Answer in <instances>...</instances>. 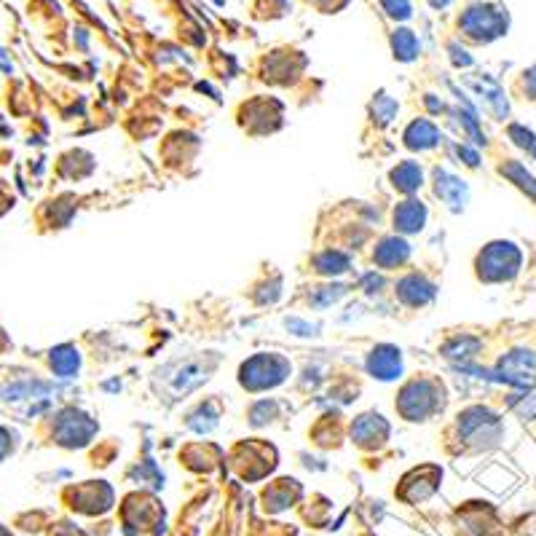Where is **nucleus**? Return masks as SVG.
I'll list each match as a JSON object with an SVG mask.
<instances>
[{
	"label": "nucleus",
	"instance_id": "f257e3e1",
	"mask_svg": "<svg viewBox=\"0 0 536 536\" xmlns=\"http://www.w3.org/2000/svg\"><path fill=\"white\" fill-rule=\"evenodd\" d=\"M461 27L472 41H494L507 30V11L499 6H488V3L469 6L467 14L461 17Z\"/></svg>",
	"mask_w": 536,
	"mask_h": 536
},
{
	"label": "nucleus",
	"instance_id": "f03ea898",
	"mask_svg": "<svg viewBox=\"0 0 536 536\" xmlns=\"http://www.w3.org/2000/svg\"><path fill=\"white\" fill-rule=\"evenodd\" d=\"M518 250L510 242H496L488 244V250L478 258V274L480 277L491 279V282H502L510 279L518 268Z\"/></svg>",
	"mask_w": 536,
	"mask_h": 536
},
{
	"label": "nucleus",
	"instance_id": "7ed1b4c3",
	"mask_svg": "<svg viewBox=\"0 0 536 536\" xmlns=\"http://www.w3.org/2000/svg\"><path fill=\"white\" fill-rule=\"evenodd\" d=\"M424 207H419L416 201H408V204H402L400 210L394 212V223L405 231H419L421 223H424Z\"/></svg>",
	"mask_w": 536,
	"mask_h": 536
},
{
	"label": "nucleus",
	"instance_id": "20e7f679",
	"mask_svg": "<svg viewBox=\"0 0 536 536\" xmlns=\"http://www.w3.org/2000/svg\"><path fill=\"white\" fill-rule=\"evenodd\" d=\"M370 370H373L378 378H394V373H400V352H392L389 354V360H386L384 349H378L376 357H370Z\"/></svg>",
	"mask_w": 536,
	"mask_h": 536
},
{
	"label": "nucleus",
	"instance_id": "39448f33",
	"mask_svg": "<svg viewBox=\"0 0 536 536\" xmlns=\"http://www.w3.org/2000/svg\"><path fill=\"white\" fill-rule=\"evenodd\" d=\"M394 51H397L402 59L413 57V51H416V41H413L411 30H400V33L394 35Z\"/></svg>",
	"mask_w": 536,
	"mask_h": 536
},
{
	"label": "nucleus",
	"instance_id": "423d86ee",
	"mask_svg": "<svg viewBox=\"0 0 536 536\" xmlns=\"http://www.w3.org/2000/svg\"><path fill=\"white\" fill-rule=\"evenodd\" d=\"M14 448H17V435H14L11 429L0 427V461L9 459Z\"/></svg>",
	"mask_w": 536,
	"mask_h": 536
},
{
	"label": "nucleus",
	"instance_id": "0eeeda50",
	"mask_svg": "<svg viewBox=\"0 0 536 536\" xmlns=\"http://www.w3.org/2000/svg\"><path fill=\"white\" fill-rule=\"evenodd\" d=\"M384 6L392 17H411V3H408V0H384Z\"/></svg>",
	"mask_w": 536,
	"mask_h": 536
},
{
	"label": "nucleus",
	"instance_id": "6e6552de",
	"mask_svg": "<svg viewBox=\"0 0 536 536\" xmlns=\"http://www.w3.org/2000/svg\"><path fill=\"white\" fill-rule=\"evenodd\" d=\"M11 207H14V199H11L9 193H6V188L0 185V215H6Z\"/></svg>",
	"mask_w": 536,
	"mask_h": 536
},
{
	"label": "nucleus",
	"instance_id": "1a4fd4ad",
	"mask_svg": "<svg viewBox=\"0 0 536 536\" xmlns=\"http://www.w3.org/2000/svg\"><path fill=\"white\" fill-rule=\"evenodd\" d=\"M6 346H9V341H6V335H3V330H0V352H3Z\"/></svg>",
	"mask_w": 536,
	"mask_h": 536
},
{
	"label": "nucleus",
	"instance_id": "9d476101",
	"mask_svg": "<svg viewBox=\"0 0 536 536\" xmlns=\"http://www.w3.org/2000/svg\"><path fill=\"white\" fill-rule=\"evenodd\" d=\"M429 3H432L435 9H443V6H445V3H448V0H429Z\"/></svg>",
	"mask_w": 536,
	"mask_h": 536
}]
</instances>
